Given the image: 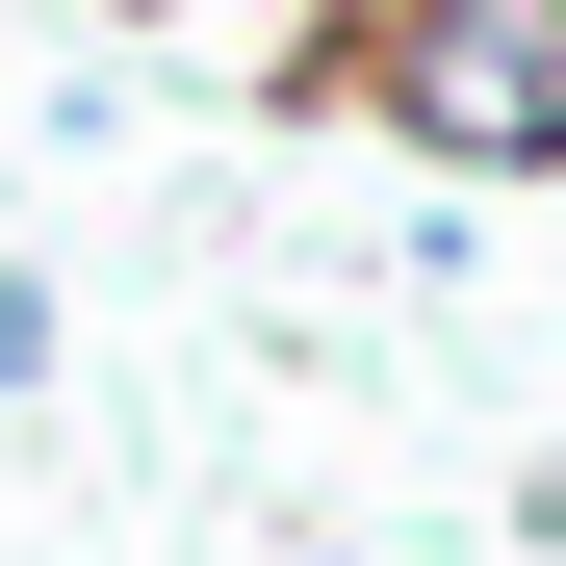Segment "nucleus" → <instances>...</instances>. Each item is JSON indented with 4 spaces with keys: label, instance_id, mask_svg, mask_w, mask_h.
<instances>
[{
    "label": "nucleus",
    "instance_id": "obj_1",
    "mask_svg": "<svg viewBox=\"0 0 566 566\" xmlns=\"http://www.w3.org/2000/svg\"><path fill=\"white\" fill-rule=\"evenodd\" d=\"M335 104L438 180H566V0H335Z\"/></svg>",
    "mask_w": 566,
    "mask_h": 566
},
{
    "label": "nucleus",
    "instance_id": "obj_3",
    "mask_svg": "<svg viewBox=\"0 0 566 566\" xmlns=\"http://www.w3.org/2000/svg\"><path fill=\"white\" fill-rule=\"evenodd\" d=\"M155 27H207V0H155Z\"/></svg>",
    "mask_w": 566,
    "mask_h": 566
},
{
    "label": "nucleus",
    "instance_id": "obj_2",
    "mask_svg": "<svg viewBox=\"0 0 566 566\" xmlns=\"http://www.w3.org/2000/svg\"><path fill=\"white\" fill-rule=\"evenodd\" d=\"M52 387V283H0V412H27Z\"/></svg>",
    "mask_w": 566,
    "mask_h": 566
}]
</instances>
